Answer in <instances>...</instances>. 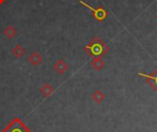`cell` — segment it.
<instances>
[{"label":"cell","instance_id":"6da1fadb","mask_svg":"<svg viewBox=\"0 0 157 132\" xmlns=\"http://www.w3.org/2000/svg\"><path fill=\"white\" fill-rule=\"evenodd\" d=\"M85 52L92 58L101 57L109 53V47L99 38V37H94L90 43H88L84 47Z\"/></svg>","mask_w":157,"mask_h":132},{"label":"cell","instance_id":"7a4b0ae2","mask_svg":"<svg viewBox=\"0 0 157 132\" xmlns=\"http://www.w3.org/2000/svg\"><path fill=\"white\" fill-rule=\"evenodd\" d=\"M1 132H32V130L18 118H13Z\"/></svg>","mask_w":157,"mask_h":132},{"label":"cell","instance_id":"3957f363","mask_svg":"<svg viewBox=\"0 0 157 132\" xmlns=\"http://www.w3.org/2000/svg\"><path fill=\"white\" fill-rule=\"evenodd\" d=\"M79 3L82 4L83 6H85L86 7H87L88 9H90L91 12L93 13V14H92L93 17H94L97 20H98V21L104 20V19L107 18V16H108V12H107L102 6H98V8H94V7H92L90 5H88L87 3L84 2L83 0H80Z\"/></svg>","mask_w":157,"mask_h":132},{"label":"cell","instance_id":"277c9868","mask_svg":"<svg viewBox=\"0 0 157 132\" xmlns=\"http://www.w3.org/2000/svg\"><path fill=\"white\" fill-rule=\"evenodd\" d=\"M138 75L141 76V77L145 78L146 79V82H148L157 92V69L154 73H152L151 75L144 74V73H142V72H139Z\"/></svg>","mask_w":157,"mask_h":132},{"label":"cell","instance_id":"5b68a950","mask_svg":"<svg viewBox=\"0 0 157 132\" xmlns=\"http://www.w3.org/2000/svg\"><path fill=\"white\" fill-rule=\"evenodd\" d=\"M53 69L60 75H63L68 70V65L63 59L57 60L53 65Z\"/></svg>","mask_w":157,"mask_h":132},{"label":"cell","instance_id":"8992f818","mask_svg":"<svg viewBox=\"0 0 157 132\" xmlns=\"http://www.w3.org/2000/svg\"><path fill=\"white\" fill-rule=\"evenodd\" d=\"M40 92L41 93V95L44 97V98H50L55 92L54 88L49 84V83H45L43 84L40 88Z\"/></svg>","mask_w":157,"mask_h":132},{"label":"cell","instance_id":"52a82bcc","mask_svg":"<svg viewBox=\"0 0 157 132\" xmlns=\"http://www.w3.org/2000/svg\"><path fill=\"white\" fill-rule=\"evenodd\" d=\"M28 60L32 66H39L42 62V56L39 53L34 52L28 57Z\"/></svg>","mask_w":157,"mask_h":132},{"label":"cell","instance_id":"ba28073f","mask_svg":"<svg viewBox=\"0 0 157 132\" xmlns=\"http://www.w3.org/2000/svg\"><path fill=\"white\" fill-rule=\"evenodd\" d=\"M91 66L95 70H101L104 67H105V62L101 59V57H97V58H93L92 62H91Z\"/></svg>","mask_w":157,"mask_h":132},{"label":"cell","instance_id":"9c48e42d","mask_svg":"<svg viewBox=\"0 0 157 132\" xmlns=\"http://www.w3.org/2000/svg\"><path fill=\"white\" fill-rule=\"evenodd\" d=\"M16 34H17V30H16L15 27H13V26H11V25L6 27L5 30H4V35H5L6 38H8V39L14 38V37L16 36Z\"/></svg>","mask_w":157,"mask_h":132},{"label":"cell","instance_id":"30bf717a","mask_svg":"<svg viewBox=\"0 0 157 132\" xmlns=\"http://www.w3.org/2000/svg\"><path fill=\"white\" fill-rule=\"evenodd\" d=\"M12 55L17 57V58H20L22 57V56L25 54V49L20 45V44H17L13 49H12Z\"/></svg>","mask_w":157,"mask_h":132},{"label":"cell","instance_id":"8fae6325","mask_svg":"<svg viewBox=\"0 0 157 132\" xmlns=\"http://www.w3.org/2000/svg\"><path fill=\"white\" fill-rule=\"evenodd\" d=\"M91 98H92L93 101L96 102L97 104H100V103L105 99V94H104L101 91H96V92L92 94Z\"/></svg>","mask_w":157,"mask_h":132},{"label":"cell","instance_id":"7c38bea8","mask_svg":"<svg viewBox=\"0 0 157 132\" xmlns=\"http://www.w3.org/2000/svg\"><path fill=\"white\" fill-rule=\"evenodd\" d=\"M6 2V0H0V5H2V4H4Z\"/></svg>","mask_w":157,"mask_h":132},{"label":"cell","instance_id":"4fadbf2b","mask_svg":"<svg viewBox=\"0 0 157 132\" xmlns=\"http://www.w3.org/2000/svg\"><path fill=\"white\" fill-rule=\"evenodd\" d=\"M156 19H157V16H156Z\"/></svg>","mask_w":157,"mask_h":132},{"label":"cell","instance_id":"5bb4252c","mask_svg":"<svg viewBox=\"0 0 157 132\" xmlns=\"http://www.w3.org/2000/svg\"><path fill=\"white\" fill-rule=\"evenodd\" d=\"M0 82H1V81H0Z\"/></svg>","mask_w":157,"mask_h":132}]
</instances>
